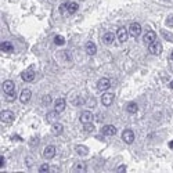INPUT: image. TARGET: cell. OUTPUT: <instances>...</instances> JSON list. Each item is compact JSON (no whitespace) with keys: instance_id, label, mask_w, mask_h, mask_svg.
Listing matches in <instances>:
<instances>
[{"instance_id":"obj_1","label":"cell","mask_w":173,"mask_h":173,"mask_svg":"<svg viewBox=\"0 0 173 173\" xmlns=\"http://www.w3.org/2000/svg\"><path fill=\"white\" fill-rule=\"evenodd\" d=\"M79 6L76 2H68V3H64L61 6V13H68V14H75L78 11Z\"/></svg>"},{"instance_id":"obj_2","label":"cell","mask_w":173,"mask_h":173,"mask_svg":"<svg viewBox=\"0 0 173 173\" xmlns=\"http://www.w3.org/2000/svg\"><path fill=\"white\" fill-rule=\"evenodd\" d=\"M148 51H150L151 54H154V55H158L162 53V44H161L159 42H154V43H151V44H148Z\"/></svg>"},{"instance_id":"obj_3","label":"cell","mask_w":173,"mask_h":173,"mask_svg":"<svg viewBox=\"0 0 173 173\" xmlns=\"http://www.w3.org/2000/svg\"><path fill=\"white\" fill-rule=\"evenodd\" d=\"M140 33H141V25L138 22L130 24V26H129V35L133 36V38H137Z\"/></svg>"},{"instance_id":"obj_4","label":"cell","mask_w":173,"mask_h":173,"mask_svg":"<svg viewBox=\"0 0 173 173\" xmlns=\"http://www.w3.org/2000/svg\"><path fill=\"white\" fill-rule=\"evenodd\" d=\"M122 140L125 141L126 144H132V143H133V141H134V133H133V130H130V129H126V130H123Z\"/></svg>"},{"instance_id":"obj_5","label":"cell","mask_w":173,"mask_h":173,"mask_svg":"<svg viewBox=\"0 0 173 173\" xmlns=\"http://www.w3.org/2000/svg\"><path fill=\"white\" fill-rule=\"evenodd\" d=\"M111 87V80L108 78H101L100 80L97 82V89L101 91H105Z\"/></svg>"},{"instance_id":"obj_6","label":"cell","mask_w":173,"mask_h":173,"mask_svg":"<svg viewBox=\"0 0 173 173\" xmlns=\"http://www.w3.org/2000/svg\"><path fill=\"white\" fill-rule=\"evenodd\" d=\"M30 97H32V91H30L29 89H24L20 94V101L22 104H26V103H29Z\"/></svg>"},{"instance_id":"obj_7","label":"cell","mask_w":173,"mask_h":173,"mask_svg":"<svg viewBox=\"0 0 173 173\" xmlns=\"http://www.w3.org/2000/svg\"><path fill=\"white\" fill-rule=\"evenodd\" d=\"M0 118H2L3 122L6 123H11L14 120V114L11 112V111H2V114H0Z\"/></svg>"},{"instance_id":"obj_8","label":"cell","mask_w":173,"mask_h":173,"mask_svg":"<svg viewBox=\"0 0 173 173\" xmlns=\"http://www.w3.org/2000/svg\"><path fill=\"white\" fill-rule=\"evenodd\" d=\"M128 36H129V32H128V29L126 28H119L118 29V32H116V38H118V40L120 43H123V42H126L128 40Z\"/></svg>"},{"instance_id":"obj_9","label":"cell","mask_w":173,"mask_h":173,"mask_svg":"<svg viewBox=\"0 0 173 173\" xmlns=\"http://www.w3.org/2000/svg\"><path fill=\"white\" fill-rule=\"evenodd\" d=\"M93 118H94V116H93V114H91L90 111H83V112L80 114L79 119H80V122L85 125V123H90L91 120H93Z\"/></svg>"},{"instance_id":"obj_10","label":"cell","mask_w":173,"mask_h":173,"mask_svg":"<svg viewBox=\"0 0 173 173\" xmlns=\"http://www.w3.org/2000/svg\"><path fill=\"white\" fill-rule=\"evenodd\" d=\"M43 157H44L46 159H51L55 157V147L54 146H47L44 148V151H43Z\"/></svg>"},{"instance_id":"obj_11","label":"cell","mask_w":173,"mask_h":173,"mask_svg":"<svg viewBox=\"0 0 173 173\" xmlns=\"http://www.w3.org/2000/svg\"><path fill=\"white\" fill-rule=\"evenodd\" d=\"M14 89H15V85H14L13 80H6V82L3 83V91H4L6 94L13 93Z\"/></svg>"},{"instance_id":"obj_12","label":"cell","mask_w":173,"mask_h":173,"mask_svg":"<svg viewBox=\"0 0 173 173\" xmlns=\"http://www.w3.org/2000/svg\"><path fill=\"white\" fill-rule=\"evenodd\" d=\"M101 133L104 136H114L116 133V128L114 125H105V126H103V129H101Z\"/></svg>"},{"instance_id":"obj_13","label":"cell","mask_w":173,"mask_h":173,"mask_svg":"<svg viewBox=\"0 0 173 173\" xmlns=\"http://www.w3.org/2000/svg\"><path fill=\"white\" fill-rule=\"evenodd\" d=\"M157 40V33L154 32V30H148V32L144 35V43L146 44H151V43H154Z\"/></svg>"},{"instance_id":"obj_14","label":"cell","mask_w":173,"mask_h":173,"mask_svg":"<svg viewBox=\"0 0 173 173\" xmlns=\"http://www.w3.org/2000/svg\"><path fill=\"white\" fill-rule=\"evenodd\" d=\"M65 107H67V103H65V100H64V98H57V100H55L54 110L57 111V112H63V111L65 110Z\"/></svg>"},{"instance_id":"obj_15","label":"cell","mask_w":173,"mask_h":173,"mask_svg":"<svg viewBox=\"0 0 173 173\" xmlns=\"http://www.w3.org/2000/svg\"><path fill=\"white\" fill-rule=\"evenodd\" d=\"M101 103L105 107H110L111 104L114 103V94L112 93H104L103 97H101Z\"/></svg>"},{"instance_id":"obj_16","label":"cell","mask_w":173,"mask_h":173,"mask_svg":"<svg viewBox=\"0 0 173 173\" xmlns=\"http://www.w3.org/2000/svg\"><path fill=\"white\" fill-rule=\"evenodd\" d=\"M21 78H22V80H25V82H32V80L35 79V72L30 71V69L24 71L22 75H21Z\"/></svg>"},{"instance_id":"obj_17","label":"cell","mask_w":173,"mask_h":173,"mask_svg":"<svg viewBox=\"0 0 173 173\" xmlns=\"http://www.w3.org/2000/svg\"><path fill=\"white\" fill-rule=\"evenodd\" d=\"M86 53L89 55H94L97 53V47H96V44L93 42H87L86 43Z\"/></svg>"},{"instance_id":"obj_18","label":"cell","mask_w":173,"mask_h":173,"mask_svg":"<svg viewBox=\"0 0 173 173\" xmlns=\"http://www.w3.org/2000/svg\"><path fill=\"white\" fill-rule=\"evenodd\" d=\"M51 132H53V134L55 136H60L61 133L64 132V126L61 125V123H53V128H51Z\"/></svg>"},{"instance_id":"obj_19","label":"cell","mask_w":173,"mask_h":173,"mask_svg":"<svg viewBox=\"0 0 173 173\" xmlns=\"http://www.w3.org/2000/svg\"><path fill=\"white\" fill-rule=\"evenodd\" d=\"M58 114L60 112H57V111H51V112H49L47 115H46V119H47V122H50V123H55V120L58 119Z\"/></svg>"},{"instance_id":"obj_20","label":"cell","mask_w":173,"mask_h":173,"mask_svg":"<svg viewBox=\"0 0 173 173\" xmlns=\"http://www.w3.org/2000/svg\"><path fill=\"white\" fill-rule=\"evenodd\" d=\"M0 49H2L3 51H6V53H11V51L14 50L13 44H11L10 42H3L2 44H0Z\"/></svg>"},{"instance_id":"obj_21","label":"cell","mask_w":173,"mask_h":173,"mask_svg":"<svg viewBox=\"0 0 173 173\" xmlns=\"http://www.w3.org/2000/svg\"><path fill=\"white\" fill-rule=\"evenodd\" d=\"M114 39H115V35H114L112 32H107L105 35L103 36V42L105 43V44H111V43L114 42Z\"/></svg>"},{"instance_id":"obj_22","label":"cell","mask_w":173,"mask_h":173,"mask_svg":"<svg viewBox=\"0 0 173 173\" xmlns=\"http://www.w3.org/2000/svg\"><path fill=\"white\" fill-rule=\"evenodd\" d=\"M137 110H138V107H137V104H136V103H129L128 107H126V111H128L129 114H136V112H137Z\"/></svg>"},{"instance_id":"obj_23","label":"cell","mask_w":173,"mask_h":173,"mask_svg":"<svg viewBox=\"0 0 173 173\" xmlns=\"http://www.w3.org/2000/svg\"><path fill=\"white\" fill-rule=\"evenodd\" d=\"M76 152H78L79 155H87L89 150H87V147H85V146H76Z\"/></svg>"},{"instance_id":"obj_24","label":"cell","mask_w":173,"mask_h":173,"mask_svg":"<svg viewBox=\"0 0 173 173\" xmlns=\"http://www.w3.org/2000/svg\"><path fill=\"white\" fill-rule=\"evenodd\" d=\"M73 171L75 172H86V165L83 162H78L73 166Z\"/></svg>"},{"instance_id":"obj_25","label":"cell","mask_w":173,"mask_h":173,"mask_svg":"<svg viewBox=\"0 0 173 173\" xmlns=\"http://www.w3.org/2000/svg\"><path fill=\"white\" fill-rule=\"evenodd\" d=\"M54 43H55L57 46H63L64 43H65V39H64L61 35H57V36L54 38Z\"/></svg>"},{"instance_id":"obj_26","label":"cell","mask_w":173,"mask_h":173,"mask_svg":"<svg viewBox=\"0 0 173 173\" xmlns=\"http://www.w3.org/2000/svg\"><path fill=\"white\" fill-rule=\"evenodd\" d=\"M50 171V166L47 165V163H43V165H40V168H39V172L40 173H44V172H49Z\"/></svg>"},{"instance_id":"obj_27","label":"cell","mask_w":173,"mask_h":173,"mask_svg":"<svg viewBox=\"0 0 173 173\" xmlns=\"http://www.w3.org/2000/svg\"><path fill=\"white\" fill-rule=\"evenodd\" d=\"M94 130V126L90 123H85V132H93Z\"/></svg>"},{"instance_id":"obj_28","label":"cell","mask_w":173,"mask_h":173,"mask_svg":"<svg viewBox=\"0 0 173 173\" xmlns=\"http://www.w3.org/2000/svg\"><path fill=\"white\" fill-rule=\"evenodd\" d=\"M42 101H43V104H50V101H51V97H50V96H44Z\"/></svg>"},{"instance_id":"obj_29","label":"cell","mask_w":173,"mask_h":173,"mask_svg":"<svg viewBox=\"0 0 173 173\" xmlns=\"http://www.w3.org/2000/svg\"><path fill=\"white\" fill-rule=\"evenodd\" d=\"M6 98H7V101H14L15 100V93L13 91V93L7 94V97H6Z\"/></svg>"},{"instance_id":"obj_30","label":"cell","mask_w":173,"mask_h":173,"mask_svg":"<svg viewBox=\"0 0 173 173\" xmlns=\"http://www.w3.org/2000/svg\"><path fill=\"white\" fill-rule=\"evenodd\" d=\"M162 35H163V36H165V38H166V39H168V40H171V42H172V40H173V36L171 35V33H166V32H165V30H162Z\"/></svg>"},{"instance_id":"obj_31","label":"cell","mask_w":173,"mask_h":173,"mask_svg":"<svg viewBox=\"0 0 173 173\" xmlns=\"http://www.w3.org/2000/svg\"><path fill=\"white\" fill-rule=\"evenodd\" d=\"M4 163H6V159H4V157H0V168H3L4 166Z\"/></svg>"},{"instance_id":"obj_32","label":"cell","mask_w":173,"mask_h":173,"mask_svg":"<svg viewBox=\"0 0 173 173\" xmlns=\"http://www.w3.org/2000/svg\"><path fill=\"white\" fill-rule=\"evenodd\" d=\"M116 171H118V172H125V171H126V166H125V165H120L119 168L116 169Z\"/></svg>"},{"instance_id":"obj_33","label":"cell","mask_w":173,"mask_h":173,"mask_svg":"<svg viewBox=\"0 0 173 173\" xmlns=\"http://www.w3.org/2000/svg\"><path fill=\"white\" fill-rule=\"evenodd\" d=\"M166 24H168L169 26H173V17H171V18H169V20L166 21Z\"/></svg>"},{"instance_id":"obj_34","label":"cell","mask_w":173,"mask_h":173,"mask_svg":"<svg viewBox=\"0 0 173 173\" xmlns=\"http://www.w3.org/2000/svg\"><path fill=\"white\" fill-rule=\"evenodd\" d=\"M38 143H39L38 138H32V140H30V146H35V144H38Z\"/></svg>"},{"instance_id":"obj_35","label":"cell","mask_w":173,"mask_h":173,"mask_svg":"<svg viewBox=\"0 0 173 173\" xmlns=\"http://www.w3.org/2000/svg\"><path fill=\"white\" fill-rule=\"evenodd\" d=\"M13 138H14V140H17V141H20V140H21V137H20V136H14Z\"/></svg>"},{"instance_id":"obj_36","label":"cell","mask_w":173,"mask_h":173,"mask_svg":"<svg viewBox=\"0 0 173 173\" xmlns=\"http://www.w3.org/2000/svg\"><path fill=\"white\" fill-rule=\"evenodd\" d=\"M169 147L173 148V141H171V143H169Z\"/></svg>"},{"instance_id":"obj_37","label":"cell","mask_w":173,"mask_h":173,"mask_svg":"<svg viewBox=\"0 0 173 173\" xmlns=\"http://www.w3.org/2000/svg\"><path fill=\"white\" fill-rule=\"evenodd\" d=\"M169 87H171V89H173V80L171 82V85H169Z\"/></svg>"},{"instance_id":"obj_38","label":"cell","mask_w":173,"mask_h":173,"mask_svg":"<svg viewBox=\"0 0 173 173\" xmlns=\"http://www.w3.org/2000/svg\"><path fill=\"white\" fill-rule=\"evenodd\" d=\"M171 58H172V61H173V51H172V54H171Z\"/></svg>"}]
</instances>
